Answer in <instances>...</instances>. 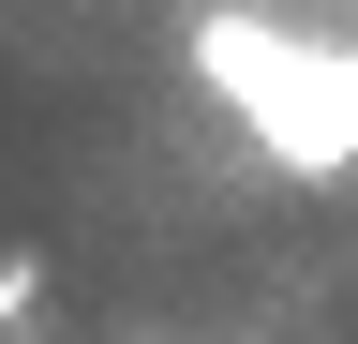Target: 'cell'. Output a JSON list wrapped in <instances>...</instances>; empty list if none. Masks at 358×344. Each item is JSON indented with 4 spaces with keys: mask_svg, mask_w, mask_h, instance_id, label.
<instances>
[{
    "mask_svg": "<svg viewBox=\"0 0 358 344\" xmlns=\"http://www.w3.org/2000/svg\"><path fill=\"white\" fill-rule=\"evenodd\" d=\"M0 344H45V254L30 240L0 254Z\"/></svg>",
    "mask_w": 358,
    "mask_h": 344,
    "instance_id": "1",
    "label": "cell"
}]
</instances>
